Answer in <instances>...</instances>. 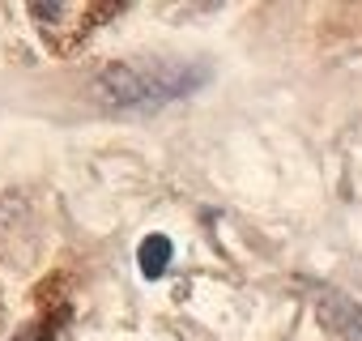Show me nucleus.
<instances>
[{"label": "nucleus", "instance_id": "f257e3e1", "mask_svg": "<svg viewBox=\"0 0 362 341\" xmlns=\"http://www.w3.org/2000/svg\"><path fill=\"white\" fill-rule=\"evenodd\" d=\"M205 81H209V69L192 60H119L98 73L94 94L103 107H115V111H153L197 94Z\"/></svg>", "mask_w": 362, "mask_h": 341}, {"label": "nucleus", "instance_id": "f03ea898", "mask_svg": "<svg viewBox=\"0 0 362 341\" xmlns=\"http://www.w3.org/2000/svg\"><path fill=\"white\" fill-rule=\"evenodd\" d=\"M315 316H320V328H324L332 341H362V307H358L349 294L324 290V294L315 299Z\"/></svg>", "mask_w": 362, "mask_h": 341}, {"label": "nucleus", "instance_id": "7ed1b4c3", "mask_svg": "<svg viewBox=\"0 0 362 341\" xmlns=\"http://www.w3.org/2000/svg\"><path fill=\"white\" fill-rule=\"evenodd\" d=\"M136 260H141V273H145V277H162V269L170 265V239H166V235H149V239L141 243Z\"/></svg>", "mask_w": 362, "mask_h": 341}, {"label": "nucleus", "instance_id": "20e7f679", "mask_svg": "<svg viewBox=\"0 0 362 341\" xmlns=\"http://www.w3.org/2000/svg\"><path fill=\"white\" fill-rule=\"evenodd\" d=\"M60 320H64V311H56V316H39V320H30V324H26L13 341H56Z\"/></svg>", "mask_w": 362, "mask_h": 341}]
</instances>
